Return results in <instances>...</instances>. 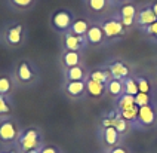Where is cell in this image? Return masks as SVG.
<instances>
[{"label": "cell", "instance_id": "cell-4", "mask_svg": "<svg viewBox=\"0 0 157 153\" xmlns=\"http://www.w3.org/2000/svg\"><path fill=\"white\" fill-rule=\"evenodd\" d=\"M44 144L46 141H44L43 129L37 125H28L21 128L15 149L18 150V153H24L34 150V149H40Z\"/></svg>", "mask_w": 157, "mask_h": 153}, {"label": "cell", "instance_id": "cell-5", "mask_svg": "<svg viewBox=\"0 0 157 153\" xmlns=\"http://www.w3.org/2000/svg\"><path fill=\"white\" fill-rule=\"evenodd\" d=\"M132 131H151L157 126V100L151 101L147 106L138 107L136 119L132 124Z\"/></svg>", "mask_w": 157, "mask_h": 153}, {"label": "cell", "instance_id": "cell-19", "mask_svg": "<svg viewBox=\"0 0 157 153\" xmlns=\"http://www.w3.org/2000/svg\"><path fill=\"white\" fill-rule=\"evenodd\" d=\"M17 85L12 77L10 72H2L0 73V95L5 97H13L17 92Z\"/></svg>", "mask_w": 157, "mask_h": 153}, {"label": "cell", "instance_id": "cell-1", "mask_svg": "<svg viewBox=\"0 0 157 153\" xmlns=\"http://www.w3.org/2000/svg\"><path fill=\"white\" fill-rule=\"evenodd\" d=\"M12 77L17 89H33L42 82V70L30 58H19L12 67Z\"/></svg>", "mask_w": 157, "mask_h": 153}, {"label": "cell", "instance_id": "cell-17", "mask_svg": "<svg viewBox=\"0 0 157 153\" xmlns=\"http://www.w3.org/2000/svg\"><path fill=\"white\" fill-rule=\"evenodd\" d=\"M86 94H87V100H94V101H99L102 98H107V85L98 83L95 80H90L87 77Z\"/></svg>", "mask_w": 157, "mask_h": 153}, {"label": "cell", "instance_id": "cell-32", "mask_svg": "<svg viewBox=\"0 0 157 153\" xmlns=\"http://www.w3.org/2000/svg\"><path fill=\"white\" fill-rule=\"evenodd\" d=\"M40 153H64V152L55 144H44L43 147L40 149Z\"/></svg>", "mask_w": 157, "mask_h": 153}, {"label": "cell", "instance_id": "cell-36", "mask_svg": "<svg viewBox=\"0 0 157 153\" xmlns=\"http://www.w3.org/2000/svg\"><path fill=\"white\" fill-rule=\"evenodd\" d=\"M0 153H18V150L13 147V149H2Z\"/></svg>", "mask_w": 157, "mask_h": 153}, {"label": "cell", "instance_id": "cell-24", "mask_svg": "<svg viewBox=\"0 0 157 153\" xmlns=\"http://www.w3.org/2000/svg\"><path fill=\"white\" fill-rule=\"evenodd\" d=\"M13 113H15V101H13V97L0 95V119L12 117Z\"/></svg>", "mask_w": 157, "mask_h": 153}, {"label": "cell", "instance_id": "cell-12", "mask_svg": "<svg viewBox=\"0 0 157 153\" xmlns=\"http://www.w3.org/2000/svg\"><path fill=\"white\" fill-rule=\"evenodd\" d=\"M85 37H86L89 48H102V46H105L104 31H102L101 24L98 22V19L92 21V24H90V27H89Z\"/></svg>", "mask_w": 157, "mask_h": 153}, {"label": "cell", "instance_id": "cell-23", "mask_svg": "<svg viewBox=\"0 0 157 153\" xmlns=\"http://www.w3.org/2000/svg\"><path fill=\"white\" fill-rule=\"evenodd\" d=\"M122 95H124V85H123V80L111 79V80L107 83V97H110L113 101H117Z\"/></svg>", "mask_w": 157, "mask_h": 153}, {"label": "cell", "instance_id": "cell-16", "mask_svg": "<svg viewBox=\"0 0 157 153\" xmlns=\"http://www.w3.org/2000/svg\"><path fill=\"white\" fill-rule=\"evenodd\" d=\"M59 64H61V70L85 64V54L77 51H62L59 55Z\"/></svg>", "mask_w": 157, "mask_h": 153}, {"label": "cell", "instance_id": "cell-11", "mask_svg": "<svg viewBox=\"0 0 157 153\" xmlns=\"http://www.w3.org/2000/svg\"><path fill=\"white\" fill-rule=\"evenodd\" d=\"M61 48L62 51H77V52L86 54L89 45H87V40L85 36H77V34H73L68 31L64 36H61Z\"/></svg>", "mask_w": 157, "mask_h": 153}, {"label": "cell", "instance_id": "cell-39", "mask_svg": "<svg viewBox=\"0 0 157 153\" xmlns=\"http://www.w3.org/2000/svg\"><path fill=\"white\" fill-rule=\"evenodd\" d=\"M83 2H85V0H83Z\"/></svg>", "mask_w": 157, "mask_h": 153}, {"label": "cell", "instance_id": "cell-7", "mask_svg": "<svg viewBox=\"0 0 157 153\" xmlns=\"http://www.w3.org/2000/svg\"><path fill=\"white\" fill-rule=\"evenodd\" d=\"M21 132V125L15 116L0 119V146L2 149H13Z\"/></svg>", "mask_w": 157, "mask_h": 153}, {"label": "cell", "instance_id": "cell-10", "mask_svg": "<svg viewBox=\"0 0 157 153\" xmlns=\"http://www.w3.org/2000/svg\"><path fill=\"white\" fill-rule=\"evenodd\" d=\"M61 92L68 101L82 103L87 100L86 80L80 82H61Z\"/></svg>", "mask_w": 157, "mask_h": 153}, {"label": "cell", "instance_id": "cell-9", "mask_svg": "<svg viewBox=\"0 0 157 153\" xmlns=\"http://www.w3.org/2000/svg\"><path fill=\"white\" fill-rule=\"evenodd\" d=\"M96 138H98V143L101 144L102 150H110L119 144L124 143L120 134L117 132V129L114 126H102L99 125L96 129Z\"/></svg>", "mask_w": 157, "mask_h": 153}, {"label": "cell", "instance_id": "cell-31", "mask_svg": "<svg viewBox=\"0 0 157 153\" xmlns=\"http://www.w3.org/2000/svg\"><path fill=\"white\" fill-rule=\"evenodd\" d=\"M156 97L153 95H148V94H142V92H138V95H135V106L138 107H142V106H147L151 101H154Z\"/></svg>", "mask_w": 157, "mask_h": 153}, {"label": "cell", "instance_id": "cell-18", "mask_svg": "<svg viewBox=\"0 0 157 153\" xmlns=\"http://www.w3.org/2000/svg\"><path fill=\"white\" fill-rule=\"evenodd\" d=\"M3 2L9 10L17 14H25L34 9L39 0H3Z\"/></svg>", "mask_w": 157, "mask_h": 153}, {"label": "cell", "instance_id": "cell-29", "mask_svg": "<svg viewBox=\"0 0 157 153\" xmlns=\"http://www.w3.org/2000/svg\"><path fill=\"white\" fill-rule=\"evenodd\" d=\"M140 31L142 33V34L147 36V39H148L153 45H157V21L156 22H153V24L148 26V27L140 30Z\"/></svg>", "mask_w": 157, "mask_h": 153}, {"label": "cell", "instance_id": "cell-14", "mask_svg": "<svg viewBox=\"0 0 157 153\" xmlns=\"http://www.w3.org/2000/svg\"><path fill=\"white\" fill-rule=\"evenodd\" d=\"M156 21H157V17L154 15V12H153V9H151L150 3L138 8L136 17H135V28L142 30V28L151 26V24L156 22Z\"/></svg>", "mask_w": 157, "mask_h": 153}, {"label": "cell", "instance_id": "cell-34", "mask_svg": "<svg viewBox=\"0 0 157 153\" xmlns=\"http://www.w3.org/2000/svg\"><path fill=\"white\" fill-rule=\"evenodd\" d=\"M126 3H132V0H110V5H111V9L116 10L117 8H120L122 5Z\"/></svg>", "mask_w": 157, "mask_h": 153}, {"label": "cell", "instance_id": "cell-13", "mask_svg": "<svg viewBox=\"0 0 157 153\" xmlns=\"http://www.w3.org/2000/svg\"><path fill=\"white\" fill-rule=\"evenodd\" d=\"M85 8H86L87 17H99L102 18L111 9L110 0H85Z\"/></svg>", "mask_w": 157, "mask_h": 153}, {"label": "cell", "instance_id": "cell-40", "mask_svg": "<svg viewBox=\"0 0 157 153\" xmlns=\"http://www.w3.org/2000/svg\"><path fill=\"white\" fill-rule=\"evenodd\" d=\"M0 45H2V43H0Z\"/></svg>", "mask_w": 157, "mask_h": 153}, {"label": "cell", "instance_id": "cell-30", "mask_svg": "<svg viewBox=\"0 0 157 153\" xmlns=\"http://www.w3.org/2000/svg\"><path fill=\"white\" fill-rule=\"evenodd\" d=\"M120 115H122L123 119H126L129 124H133V120L136 119V115H138V106H131V107H128V108H124V110H122L120 112Z\"/></svg>", "mask_w": 157, "mask_h": 153}, {"label": "cell", "instance_id": "cell-15", "mask_svg": "<svg viewBox=\"0 0 157 153\" xmlns=\"http://www.w3.org/2000/svg\"><path fill=\"white\" fill-rule=\"evenodd\" d=\"M62 82H80V80H87L89 77V69L86 64H80L71 69H62Z\"/></svg>", "mask_w": 157, "mask_h": 153}, {"label": "cell", "instance_id": "cell-22", "mask_svg": "<svg viewBox=\"0 0 157 153\" xmlns=\"http://www.w3.org/2000/svg\"><path fill=\"white\" fill-rule=\"evenodd\" d=\"M89 79L98 82V83H102V85H107L111 80V76H110L108 70L104 69L102 65H96V67L89 69Z\"/></svg>", "mask_w": 157, "mask_h": 153}, {"label": "cell", "instance_id": "cell-25", "mask_svg": "<svg viewBox=\"0 0 157 153\" xmlns=\"http://www.w3.org/2000/svg\"><path fill=\"white\" fill-rule=\"evenodd\" d=\"M114 12L120 18H135L138 12V6L135 3H126V5H122L120 8H117Z\"/></svg>", "mask_w": 157, "mask_h": 153}, {"label": "cell", "instance_id": "cell-28", "mask_svg": "<svg viewBox=\"0 0 157 153\" xmlns=\"http://www.w3.org/2000/svg\"><path fill=\"white\" fill-rule=\"evenodd\" d=\"M133 104H135V97L124 94V95H122L117 101H114V108L119 110V112H122V110L131 107V106H133Z\"/></svg>", "mask_w": 157, "mask_h": 153}, {"label": "cell", "instance_id": "cell-2", "mask_svg": "<svg viewBox=\"0 0 157 153\" xmlns=\"http://www.w3.org/2000/svg\"><path fill=\"white\" fill-rule=\"evenodd\" d=\"M28 40V28L24 22L8 21L0 28V43L10 52L24 48Z\"/></svg>", "mask_w": 157, "mask_h": 153}, {"label": "cell", "instance_id": "cell-21", "mask_svg": "<svg viewBox=\"0 0 157 153\" xmlns=\"http://www.w3.org/2000/svg\"><path fill=\"white\" fill-rule=\"evenodd\" d=\"M133 76H135V80H136V85H138V91H140V92L156 97V89H154V86H153V82H151L148 74H138V73H135Z\"/></svg>", "mask_w": 157, "mask_h": 153}, {"label": "cell", "instance_id": "cell-38", "mask_svg": "<svg viewBox=\"0 0 157 153\" xmlns=\"http://www.w3.org/2000/svg\"><path fill=\"white\" fill-rule=\"evenodd\" d=\"M99 153H110V152H108V150H101Z\"/></svg>", "mask_w": 157, "mask_h": 153}, {"label": "cell", "instance_id": "cell-37", "mask_svg": "<svg viewBox=\"0 0 157 153\" xmlns=\"http://www.w3.org/2000/svg\"><path fill=\"white\" fill-rule=\"evenodd\" d=\"M42 149V147H40ZM40 149H34V150H30V152H24V153H40Z\"/></svg>", "mask_w": 157, "mask_h": 153}, {"label": "cell", "instance_id": "cell-3", "mask_svg": "<svg viewBox=\"0 0 157 153\" xmlns=\"http://www.w3.org/2000/svg\"><path fill=\"white\" fill-rule=\"evenodd\" d=\"M98 22L101 24L102 31H104L105 46L119 43V42H122L123 39H126V36L129 34V30L126 27H123L119 15H117L114 10L111 14H107L102 18H99Z\"/></svg>", "mask_w": 157, "mask_h": 153}, {"label": "cell", "instance_id": "cell-27", "mask_svg": "<svg viewBox=\"0 0 157 153\" xmlns=\"http://www.w3.org/2000/svg\"><path fill=\"white\" fill-rule=\"evenodd\" d=\"M135 74V73H133ZM129 76V77H126L124 80H123V85H124V94H128V95H132V97H135V95H138V85H136V80H135V76Z\"/></svg>", "mask_w": 157, "mask_h": 153}, {"label": "cell", "instance_id": "cell-33", "mask_svg": "<svg viewBox=\"0 0 157 153\" xmlns=\"http://www.w3.org/2000/svg\"><path fill=\"white\" fill-rule=\"evenodd\" d=\"M108 152L110 153H131V150H129V147L126 144L122 143V144H119V146H116V147H113V149H110Z\"/></svg>", "mask_w": 157, "mask_h": 153}, {"label": "cell", "instance_id": "cell-20", "mask_svg": "<svg viewBox=\"0 0 157 153\" xmlns=\"http://www.w3.org/2000/svg\"><path fill=\"white\" fill-rule=\"evenodd\" d=\"M92 21L94 19L89 18L87 15H83V17H76L74 19V22H73V26L70 28V33L73 34H77V36H86L87 30L90 27V24H92Z\"/></svg>", "mask_w": 157, "mask_h": 153}, {"label": "cell", "instance_id": "cell-26", "mask_svg": "<svg viewBox=\"0 0 157 153\" xmlns=\"http://www.w3.org/2000/svg\"><path fill=\"white\" fill-rule=\"evenodd\" d=\"M114 128L117 129V132L120 134V137H122L123 140H124V138H126V137H128V135L132 132L131 124H129L126 119H123L122 115H120V116L114 120Z\"/></svg>", "mask_w": 157, "mask_h": 153}, {"label": "cell", "instance_id": "cell-8", "mask_svg": "<svg viewBox=\"0 0 157 153\" xmlns=\"http://www.w3.org/2000/svg\"><path fill=\"white\" fill-rule=\"evenodd\" d=\"M101 65L108 70L111 79H116V80H124L126 77H129V76H132V74L135 73L133 72V67H132L126 60L117 58V57L105 60Z\"/></svg>", "mask_w": 157, "mask_h": 153}, {"label": "cell", "instance_id": "cell-6", "mask_svg": "<svg viewBox=\"0 0 157 153\" xmlns=\"http://www.w3.org/2000/svg\"><path fill=\"white\" fill-rule=\"evenodd\" d=\"M76 12L70 8H58L51 14L49 17V26L58 36H64L70 31L71 26L76 19Z\"/></svg>", "mask_w": 157, "mask_h": 153}, {"label": "cell", "instance_id": "cell-35", "mask_svg": "<svg viewBox=\"0 0 157 153\" xmlns=\"http://www.w3.org/2000/svg\"><path fill=\"white\" fill-rule=\"evenodd\" d=\"M150 6H151V9H153V12H154V15L157 17V0L151 2V3H150Z\"/></svg>", "mask_w": 157, "mask_h": 153}]
</instances>
